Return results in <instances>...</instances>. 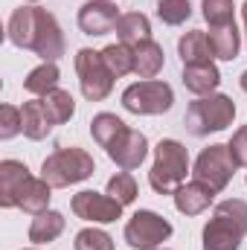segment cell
I'll return each instance as SVG.
<instances>
[{"label":"cell","instance_id":"1","mask_svg":"<svg viewBox=\"0 0 247 250\" xmlns=\"http://www.w3.org/2000/svg\"><path fill=\"white\" fill-rule=\"evenodd\" d=\"M9 41L21 50H32L44 62L64 56V35L59 21L41 6H21L9 18Z\"/></svg>","mask_w":247,"mask_h":250},{"label":"cell","instance_id":"2","mask_svg":"<svg viewBox=\"0 0 247 250\" xmlns=\"http://www.w3.org/2000/svg\"><path fill=\"white\" fill-rule=\"evenodd\" d=\"M247 233V204L239 198L221 201L204 227V250H239Z\"/></svg>","mask_w":247,"mask_h":250},{"label":"cell","instance_id":"3","mask_svg":"<svg viewBox=\"0 0 247 250\" xmlns=\"http://www.w3.org/2000/svg\"><path fill=\"white\" fill-rule=\"evenodd\" d=\"M189 172V151L178 140H160L154 148V166L148 172V184L160 195H175L184 187Z\"/></svg>","mask_w":247,"mask_h":250},{"label":"cell","instance_id":"4","mask_svg":"<svg viewBox=\"0 0 247 250\" xmlns=\"http://www.w3.org/2000/svg\"><path fill=\"white\" fill-rule=\"evenodd\" d=\"M93 172H96L93 157H90L84 148H76V146L53 151V154L44 160V166H41V178H44L53 189L82 184V181H87Z\"/></svg>","mask_w":247,"mask_h":250},{"label":"cell","instance_id":"5","mask_svg":"<svg viewBox=\"0 0 247 250\" xmlns=\"http://www.w3.org/2000/svg\"><path fill=\"white\" fill-rule=\"evenodd\" d=\"M233 117H236V102L224 93H209L189 105L184 123L189 134L206 137V134H215V131H224L227 125H233Z\"/></svg>","mask_w":247,"mask_h":250},{"label":"cell","instance_id":"6","mask_svg":"<svg viewBox=\"0 0 247 250\" xmlns=\"http://www.w3.org/2000/svg\"><path fill=\"white\" fill-rule=\"evenodd\" d=\"M76 73H79V84L87 102H102L111 96L114 90V73L108 70V64L102 59V53L96 50H79L76 53Z\"/></svg>","mask_w":247,"mask_h":250},{"label":"cell","instance_id":"7","mask_svg":"<svg viewBox=\"0 0 247 250\" xmlns=\"http://www.w3.org/2000/svg\"><path fill=\"white\" fill-rule=\"evenodd\" d=\"M175 105V93L166 82L157 79H145L137 82L131 87H125L123 93V108L131 114H143V117H154V114H166Z\"/></svg>","mask_w":247,"mask_h":250},{"label":"cell","instance_id":"8","mask_svg":"<svg viewBox=\"0 0 247 250\" xmlns=\"http://www.w3.org/2000/svg\"><path fill=\"white\" fill-rule=\"evenodd\" d=\"M236 166H239V163L233 160L230 146H209V148H204V151L198 154L192 175H195V181L206 184L212 192H221V189L233 181Z\"/></svg>","mask_w":247,"mask_h":250},{"label":"cell","instance_id":"9","mask_svg":"<svg viewBox=\"0 0 247 250\" xmlns=\"http://www.w3.org/2000/svg\"><path fill=\"white\" fill-rule=\"evenodd\" d=\"M169 236H172V224L151 209L134 212L131 221L125 224V242L134 250H157V245H163Z\"/></svg>","mask_w":247,"mask_h":250},{"label":"cell","instance_id":"10","mask_svg":"<svg viewBox=\"0 0 247 250\" xmlns=\"http://www.w3.org/2000/svg\"><path fill=\"white\" fill-rule=\"evenodd\" d=\"M76 218L82 221H93V224H111L117 218H123V204L111 195H99L93 189H84L79 195H73L70 201Z\"/></svg>","mask_w":247,"mask_h":250},{"label":"cell","instance_id":"11","mask_svg":"<svg viewBox=\"0 0 247 250\" xmlns=\"http://www.w3.org/2000/svg\"><path fill=\"white\" fill-rule=\"evenodd\" d=\"M120 9L114 0H87L79 9V29L84 35H108L120 23Z\"/></svg>","mask_w":247,"mask_h":250},{"label":"cell","instance_id":"12","mask_svg":"<svg viewBox=\"0 0 247 250\" xmlns=\"http://www.w3.org/2000/svg\"><path fill=\"white\" fill-rule=\"evenodd\" d=\"M105 151H108V157H111L123 172H131V169H137V166L145 160V154H148V140H145V134H140V131H134V128H125Z\"/></svg>","mask_w":247,"mask_h":250},{"label":"cell","instance_id":"13","mask_svg":"<svg viewBox=\"0 0 247 250\" xmlns=\"http://www.w3.org/2000/svg\"><path fill=\"white\" fill-rule=\"evenodd\" d=\"M29 169L21 160H3L0 163V207H18V195L29 181Z\"/></svg>","mask_w":247,"mask_h":250},{"label":"cell","instance_id":"14","mask_svg":"<svg viewBox=\"0 0 247 250\" xmlns=\"http://www.w3.org/2000/svg\"><path fill=\"white\" fill-rule=\"evenodd\" d=\"M184 84L189 93H198V96H209L218 84H221V73L212 62L206 64H186L184 67Z\"/></svg>","mask_w":247,"mask_h":250},{"label":"cell","instance_id":"15","mask_svg":"<svg viewBox=\"0 0 247 250\" xmlns=\"http://www.w3.org/2000/svg\"><path fill=\"white\" fill-rule=\"evenodd\" d=\"M212 189L201 181H192V184H184V187L175 192V207L184 212V215H198L204 212L209 204H212Z\"/></svg>","mask_w":247,"mask_h":250},{"label":"cell","instance_id":"16","mask_svg":"<svg viewBox=\"0 0 247 250\" xmlns=\"http://www.w3.org/2000/svg\"><path fill=\"white\" fill-rule=\"evenodd\" d=\"M178 53H181L184 67H186V64H206V62H212V59H215L212 44H209L206 32H201V29L186 32L184 38L178 41Z\"/></svg>","mask_w":247,"mask_h":250},{"label":"cell","instance_id":"17","mask_svg":"<svg viewBox=\"0 0 247 250\" xmlns=\"http://www.w3.org/2000/svg\"><path fill=\"white\" fill-rule=\"evenodd\" d=\"M209 44H212V53L215 59L221 62H233L239 56V47H242V38H239V29H236V21L233 23H221V26H209Z\"/></svg>","mask_w":247,"mask_h":250},{"label":"cell","instance_id":"18","mask_svg":"<svg viewBox=\"0 0 247 250\" xmlns=\"http://www.w3.org/2000/svg\"><path fill=\"white\" fill-rule=\"evenodd\" d=\"M163 70V47L157 41H143L134 47V73L140 79H154Z\"/></svg>","mask_w":247,"mask_h":250},{"label":"cell","instance_id":"19","mask_svg":"<svg viewBox=\"0 0 247 250\" xmlns=\"http://www.w3.org/2000/svg\"><path fill=\"white\" fill-rule=\"evenodd\" d=\"M64 233V215L56 209H44L32 218V227H29V242L35 245H47V242H56Z\"/></svg>","mask_w":247,"mask_h":250},{"label":"cell","instance_id":"20","mask_svg":"<svg viewBox=\"0 0 247 250\" xmlns=\"http://www.w3.org/2000/svg\"><path fill=\"white\" fill-rule=\"evenodd\" d=\"M117 38H120V44H128V47H137V44L148 41V38H151V23H148V18L140 15V12L123 15L120 23H117Z\"/></svg>","mask_w":247,"mask_h":250},{"label":"cell","instance_id":"21","mask_svg":"<svg viewBox=\"0 0 247 250\" xmlns=\"http://www.w3.org/2000/svg\"><path fill=\"white\" fill-rule=\"evenodd\" d=\"M21 117H23V134H26L29 140H44V137L53 131V120L47 117V108H44L41 99L26 102L23 111H21Z\"/></svg>","mask_w":247,"mask_h":250},{"label":"cell","instance_id":"22","mask_svg":"<svg viewBox=\"0 0 247 250\" xmlns=\"http://www.w3.org/2000/svg\"><path fill=\"white\" fill-rule=\"evenodd\" d=\"M50 184L44 181V178H29L26 181V187L21 189V195H18V207L23 209V212H32V215H38V212H44L47 209V204H50Z\"/></svg>","mask_w":247,"mask_h":250},{"label":"cell","instance_id":"23","mask_svg":"<svg viewBox=\"0 0 247 250\" xmlns=\"http://www.w3.org/2000/svg\"><path fill=\"white\" fill-rule=\"evenodd\" d=\"M59 67L56 62H44L41 67H35L26 79H23V87L29 90V93H38V96H47L50 90H56V84H59Z\"/></svg>","mask_w":247,"mask_h":250},{"label":"cell","instance_id":"24","mask_svg":"<svg viewBox=\"0 0 247 250\" xmlns=\"http://www.w3.org/2000/svg\"><path fill=\"white\" fill-rule=\"evenodd\" d=\"M125 128H128V125H125L117 114H96V117L90 120V134H93V140H96L102 148H108Z\"/></svg>","mask_w":247,"mask_h":250},{"label":"cell","instance_id":"25","mask_svg":"<svg viewBox=\"0 0 247 250\" xmlns=\"http://www.w3.org/2000/svg\"><path fill=\"white\" fill-rule=\"evenodd\" d=\"M44 108H47V117L53 120V125H62L67 123L73 114H76V102H73V96H70V90H50L44 99Z\"/></svg>","mask_w":247,"mask_h":250},{"label":"cell","instance_id":"26","mask_svg":"<svg viewBox=\"0 0 247 250\" xmlns=\"http://www.w3.org/2000/svg\"><path fill=\"white\" fill-rule=\"evenodd\" d=\"M102 59H105L108 70H111L117 79L134 73V47H128V44H108V47L102 50Z\"/></svg>","mask_w":247,"mask_h":250},{"label":"cell","instance_id":"27","mask_svg":"<svg viewBox=\"0 0 247 250\" xmlns=\"http://www.w3.org/2000/svg\"><path fill=\"white\" fill-rule=\"evenodd\" d=\"M189 15H192L189 0H160L157 3V18L169 26H178V23L189 21Z\"/></svg>","mask_w":247,"mask_h":250},{"label":"cell","instance_id":"28","mask_svg":"<svg viewBox=\"0 0 247 250\" xmlns=\"http://www.w3.org/2000/svg\"><path fill=\"white\" fill-rule=\"evenodd\" d=\"M108 195L111 198H117L120 204H134L137 201V181L128 175V172H120V175H114L111 181H108Z\"/></svg>","mask_w":247,"mask_h":250},{"label":"cell","instance_id":"29","mask_svg":"<svg viewBox=\"0 0 247 250\" xmlns=\"http://www.w3.org/2000/svg\"><path fill=\"white\" fill-rule=\"evenodd\" d=\"M236 6L233 0H204V18L209 26H221V23H233Z\"/></svg>","mask_w":247,"mask_h":250},{"label":"cell","instance_id":"30","mask_svg":"<svg viewBox=\"0 0 247 250\" xmlns=\"http://www.w3.org/2000/svg\"><path fill=\"white\" fill-rule=\"evenodd\" d=\"M76 250H114V242L105 230L87 227V230L76 233Z\"/></svg>","mask_w":247,"mask_h":250},{"label":"cell","instance_id":"31","mask_svg":"<svg viewBox=\"0 0 247 250\" xmlns=\"http://www.w3.org/2000/svg\"><path fill=\"white\" fill-rule=\"evenodd\" d=\"M18 131H23V117L18 108L3 105L0 108V140H12Z\"/></svg>","mask_w":247,"mask_h":250},{"label":"cell","instance_id":"32","mask_svg":"<svg viewBox=\"0 0 247 250\" xmlns=\"http://www.w3.org/2000/svg\"><path fill=\"white\" fill-rule=\"evenodd\" d=\"M230 154H233V160L239 163V166H247V125H242L233 137H230Z\"/></svg>","mask_w":247,"mask_h":250},{"label":"cell","instance_id":"33","mask_svg":"<svg viewBox=\"0 0 247 250\" xmlns=\"http://www.w3.org/2000/svg\"><path fill=\"white\" fill-rule=\"evenodd\" d=\"M242 90H245V93H247V70H245V73H242Z\"/></svg>","mask_w":247,"mask_h":250},{"label":"cell","instance_id":"34","mask_svg":"<svg viewBox=\"0 0 247 250\" xmlns=\"http://www.w3.org/2000/svg\"><path fill=\"white\" fill-rule=\"evenodd\" d=\"M242 15H245V29H247V0H245V6H242Z\"/></svg>","mask_w":247,"mask_h":250},{"label":"cell","instance_id":"35","mask_svg":"<svg viewBox=\"0 0 247 250\" xmlns=\"http://www.w3.org/2000/svg\"><path fill=\"white\" fill-rule=\"evenodd\" d=\"M32 3H35V0H32Z\"/></svg>","mask_w":247,"mask_h":250},{"label":"cell","instance_id":"36","mask_svg":"<svg viewBox=\"0 0 247 250\" xmlns=\"http://www.w3.org/2000/svg\"><path fill=\"white\" fill-rule=\"evenodd\" d=\"M163 250H166V248H163Z\"/></svg>","mask_w":247,"mask_h":250}]
</instances>
